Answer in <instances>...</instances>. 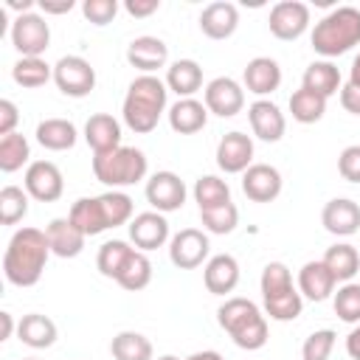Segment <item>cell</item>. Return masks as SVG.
<instances>
[{
  "instance_id": "35",
  "label": "cell",
  "mask_w": 360,
  "mask_h": 360,
  "mask_svg": "<svg viewBox=\"0 0 360 360\" xmlns=\"http://www.w3.org/2000/svg\"><path fill=\"white\" fill-rule=\"evenodd\" d=\"M115 281L124 290H129V292H138V290L149 287V281H152V262H149V256L135 248L129 253V259L124 262V267H121V273H118Z\"/></svg>"
},
{
  "instance_id": "28",
  "label": "cell",
  "mask_w": 360,
  "mask_h": 360,
  "mask_svg": "<svg viewBox=\"0 0 360 360\" xmlns=\"http://www.w3.org/2000/svg\"><path fill=\"white\" fill-rule=\"evenodd\" d=\"M301 87H307V90H312V93H318V96H323L329 101L335 93H340L343 79H340V70H338L335 62L315 59V62L307 65V70L301 76Z\"/></svg>"
},
{
  "instance_id": "38",
  "label": "cell",
  "mask_w": 360,
  "mask_h": 360,
  "mask_svg": "<svg viewBox=\"0 0 360 360\" xmlns=\"http://www.w3.org/2000/svg\"><path fill=\"white\" fill-rule=\"evenodd\" d=\"M135 248L129 245V242H124V239H107L101 248H98V253H96V267H98V273L104 276V278H118V273H121V267H124V262L129 259V253H132Z\"/></svg>"
},
{
  "instance_id": "24",
  "label": "cell",
  "mask_w": 360,
  "mask_h": 360,
  "mask_svg": "<svg viewBox=\"0 0 360 360\" xmlns=\"http://www.w3.org/2000/svg\"><path fill=\"white\" fill-rule=\"evenodd\" d=\"M84 141L93 149V155L118 149L121 146V121L112 118L110 112H93L84 121Z\"/></svg>"
},
{
  "instance_id": "4",
  "label": "cell",
  "mask_w": 360,
  "mask_h": 360,
  "mask_svg": "<svg viewBox=\"0 0 360 360\" xmlns=\"http://www.w3.org/2000/svg\"><path fill=\"white\" fill-rule=\"evenodd\" d=\"M312 51L323 59H335L349 53L354 45H360V8L354 6H338L329 14H323L309 34Z\"/></svg>"
},
{
  "instance_id": "21",
  "label": "cell",
  "mask_w": 360,
  "mask_h": 360,
  "mask_svg": "<svg viewBox=\"0 0 360 360\" xmlns=\"http://www.w3.org/2000/svg\"><path fill=\"white\" fill-rule=\"evenodd\" d=\"M202 284L211 295H228L239 284V262L231 253H217L202 264Z\"/></svg>"
},
{
  "instance_id": "41",
  "label": "cell",
  "mask_w": 360,
  "mask_h": 360,
  "mask_svg": "<svg viewBox=\"0 0 360 360\" xmlns=\"http://www.w3.org/2000/svg\"><path fill=\"white\" fill-rule=\"evenodd\" d=\"M200 222H202L205 233H217V236L233 233L236 225H239V208H236L233 202H222V205H214V208H202V211H200Z\"/></svg>"
},
{
  "instance_id": "32",
  "label": "cell",
  "mask_w": 360,
  "mask_h": 360,
  "mask_svg": "<svg viewBox=\"0 0 360 360\" xmlns=\"http://www.w3.org/2000/svg\"><path fill=\"white\" fill-rule=\"evenodd\" d=\"M110 352L115 360H155L152 340L135 329H124L110 340Z\"/></svg>"
},
{
  "instance_id": "30",
  "label": "cell",
  "mask_w": 360,
  "mask_h": 360,
  "mask_svg": "<svg viewBox=\"0 0 360 360\" xmlns=\"http://www.w3.org/2000/svg\"><path fill=\"white\" fill-rule=\"evenodd\" d=\"M321 262L329 267V273L335 276L338 284L354 281V276H357V270H360V253H357V248L349 245V242H335L332 248H326V253H323Z\"/></svg>"
},
{
  "instance_id": "18",
  "label": "cell",
  "mask_w": 360,
  "mask_h": 360,
  "mask_svg": "<svg viewBox=\"0 0 360 360\" xmlns=\"http://www.w3.org/2000/svg\"><path fill=\"white\" fill-rule=\"evenodd\" d=\"M281 188H284L281 172L270 163H253L242 174V191L253 202H273L281 194Z\"/></svg>"
},
{
  "instance_id": "27",
  "label": "cell",
  "mask_w": 360,
  "mask_h": 360,
  "mask_svg": "<svg viewBox=\"0 0 360 360\" xmlns=\"http://www.w3.org/2000/svg\"><path fill=\"white\" fill-rule=\"evenodd\" d=\"M17 338L28 349H51L59 338L56 323L42 312H28L17 321Z\"/></svg>"
},
{
  "instance_id": "34",
  "label": "cell",
  "mask_w": 360,
  "mask_h": 360,
  "mask_svg": "<svg viewBox=\"0 0 360 360\" xmlns=\"http://www.w3.org/2000/svg\"><path fill=\"white\" fill-rule=\"evenodd\" d=\"M68 217H70V219L84 231V236H98V233L110 231V228H107V219H104V211H101L98 197H79V200L70 205Z\"/></svg>"
},
{
  "instance_id": "48",
  "label": "cell",
  "mask_w": 360,
  "mask_h": 360,
  "mask_svg": "<svg viewBox=\"0 0 360 360\" xmlns=\"http://www.w3.org/2000/svg\"><path fill=\"white\" fill-rule=\"evenodd\" d=\"M17 124H20V110L11 98H0V138L17 132Z\"/></svg>"
},
{
  "instance_id": "40",
  "label": "cell",
  "mask_w": 360,
  "mask_h": 360,
  "mask_svg": "<svg viewBox=\"0 0 360 360\" xmlns=\"http://www.w3.org/2000/svg\"><path fill=\"white\" fill-rule=\"evenodd\" d=\"M98 202H101L107 228L129 225L135 217V205H132V197L127 191H104V194H98Z\"/></svg>"
},
{
  "instance_id": "58",
  "label": "cell",
  "mask_w": 360,
  "mask_h": 360,
  "mask_svg": "<svg viewBox=\"0 0 360 360\" xmlns=\"http://www.w3.org/2000/svg\"><path fill=\"white\" fill-rule=\"evenodd\" d=\"M25 360H37V357H25Z\"/></svg>"
},
{
  "instance_id": "25",
  "label": "cell",
  "mask_w": 360,
  "mask_h": 360,
  "mask_svg": "<svg viewBox=\"0 0 360 360\" xmlns=\"http://www.w3.org/2000/svg\"><path fill=\"white\" fill-rule=\"evenodd\" d=\"M166 118L177 135H194L208 124V107L200 98H177L166 110Z\"/></svg>"
},
{
  "instance_id": "7",
  "label": "cell",
  "mask_w": 360,
  "mask_h": 360,
  "mask_svg": "<svg viewBox=\"0 0 360 360\" xmlns=\"http://www.w3.org/2000/svg\"><path fill=\"white\" fill-rule=\"evenodd\" d=\"M8 34H11V45L20 56H42L51 45V25L37 11L17 14Z\"/></svg>"
},
{
  "instance_id": "20",
  "label": "cell",
  "mask_w": 360,
  "mask_h": 360,
  "mask_svg": "<svg viewBox=\"0 0 360 360\" xmlns=\"http://www.w3.org/2000/svg\"><path fill=\"white\" fill-rule=\"evenodd\" d=\"M321 225L332 236H354L360 231V205L349 197H335L321 211Z\"/></svg>"
},
{
  "instance_id": "23",
  "label": "cell",
  "mask_w": 360,
  "mask_h": 360,
  "mask_svg": "<svg viewBox=\"0 0 360 360\" xmlns=\"http://www.w3.org/2000/svg\"><path fill=\"white\" fill-rule=\"evenodd\" d=\"M298 292L307 298V301H315V304H321V301H326L329 295H335V290H338V281H335V276L329 273V267L318 259V262H307V264H301V270H298Z\"/></svg>"
},
{
  "instance_id": "8",
  "label": "cell",
  "mask_w": 360,
  "mask_h": 360,
  "mask_svg": "<svg viewBox=\"0 0 360 360\" xmlns=\"http://www.w3.org/2000/svg\"><path fill=\"white\" fill-rule=\"evenodd\" d=\"M211 239L200 228H183L169 239V262L177 270H194L205 264L211 256Z\"/></svg>"
},
{
  "instance_id": "13",
  "label": "cell",
  "mask_w": 360,
  "mask_h": 360,
  "mask_svg": "<svg viewBox=\"0 0 360 360\" xmlns=\"http://www.w3.org/2000/svg\"><path fill=\"white\" fill-rule=\"evenodd\" d=\"M217 166L225 174H245L253 166V138L233 129L225 132L217 143Z\"/></svg>"
},
{
  "instance_id": "19",
  "label": "cell",
  "mask_w": 360,
  "mask_h": 360,
  "mask_svg": "<svg viewBox=\"0 0 360 360\" xmlns=\"http://www.w3.org/2000/svg\"><path fill=\"white\" fill-rule=\"evenodd\" d=\"M45 236L51 245V253L59 259H76L84 250V231L70 219V217H56L45 225Z\"/></svg>"
},
{
  "instance_id": "53",
  "label": "cell",
  "mask_w": 360,
  "mask_h": 360,
  "mask_svg": "<svg viewBox=\"0 0 360 360\" xmlns=\"http://www.w3.org/2000/svg\"><path fill=\"white\" fill-rule=\"evenodd\" d=\"M14 329H17V323H14V315L11 312H0V340H8L11 335H14Z\"/></svg>"
},
{
  "instance_id": "57",
  "label": "cell",
  "mask_w": 360,
  "mask_h": 360,
  "mask_svg": "<svg viewBox=\"0 0 360 360\" xmlns=\"http://www.w3.org/2000/svg\"><path fill=\"white\" fill-rule=\"evenodd\" d=\"M155 360H180V357H174V354H160V357H155Z\"/></svg>"
},
{
  "instance_id": "29",
  "label": "cell",
  "mask_w": 360,
  "mask_h": 360,
  "mask_svg": "<svg viewBox=\"0 0 360 360\" xmlns=\"http://www.w3.org/2000/svg\"><path fill=\"white\" fill-rule=\"evenodd\" d=\"M166 87L177 93V98H194V93L202 87V68L194 59H174L166 68Z\"/></svg>"
},
{
  "instance_id": "54",
  "label": "cell",
  "mask_w": 360,
  "mask_h": 360,
  "mask_svg": "<svg viewBox=\"0 0 360 360\" xmlns=\"http://www.w3.org/2000/svg\"><path fill=\"white\" fill-rule=\"evenodd\" d=\"M6 8L17 11V14H28V11H34V0H6Z\"/></svg>"
},
{
  "instance_id": "15",
  "label": "cell",
  "mask_w": 360,
  "mask_h": 360,
  "mask_svg": "<svg viewBox=\"0 0 360 360\" xmlns=\"http://www.w3.org/2000/svg\"><path fill=\"white\" fill-rule=\"evenodd\" d=\"M248 121H250V132L264 143H276L287 132V118L281 107L270 98H256L248 107Z\"/></svg>"
},
{
  "instance_id": "1",
  "label": "cell",
  "mask_w": 360,
  "mask_h": 360,
  "mask_svg": "<svg viewBox=\"0 0 360 360\" xmlns=\"http://www.w3.org/2000/svg\"><path fill=\"white\" fill-rule=\"evenodd\" d=\"M51 256L53 253H51L45 231L31 228V225L17 228L3 253V276L14 287H34L42 278Z\"/></svg>"
},
{
  "instance_id": "5",
  "label": "cell",
  "mask_w": 360,
  "mask_h": 360,
  "mask_svg": "<svg viewBox=\"0 0 360 360\" xmlns=\"http://www.w3.org/2000/svg\"><path fill=\"white\" fill-rule=\"evenodd\" d=\"M149 160L138 146H118L101 155H93V177L107 186L110 191H121L127 186H135L146 180Z\"/></svg>"
},
{
  "instance_id": "33",
  "label": "cell",
  "mask_w": 360,
  "mask_h": 360,
  "mask_svg": "<svg viewBox=\"0 0 360 360\" xmlns=\"http://www.w3.org/2000/svg\"><path fill=\"white\" fill-rule=\"evenodd\" d=\"M11 79L25 90H37L53 79V65H48L42 56H20L11 68Z\"/></svg>"
},
{
  "instance_id": "16",
  "label": "cell",
  "mask_w": 360,
  "mask_h": 360,
  "mask_svg": "<svg viewBox=\"0 0 360 360\" xmlns=\"http://www.w3.org/2000/svg\"><path fill=\"white\" fill-rule=\"evenodd\" d=\"M127 62L135 70H141V76H155L169 62V45L160 37H152V34L135 37L127 45Z\"/></svg>"
},
{
  "instance_id": "22",
  "label": "cell",
  "mask_w": 360,
  "mask_h": 360,
  "mask_svg": "<svg viewBox=\"0 0 360 360\" xmlns=\"http://www.w3.org/2000/svg\"><path fill=\"white\" fill-rule=\"evenodd\" d=\"M236 28H239V8L228 0L208 3L200 14V31L208 39H228L236 34Z\"/></svg>"
},
{
  "instance_id": "11",
  "label": "cell",
  "mask_w": 360,
  "mask_h": 360,
  "mask_svg": "<svg viewBox=\"0 0 360 360\" xmlns=\"http://www.w3.org/2000/svg\"><path fill=\"white\" fill-rule=\"evenodd\" d=\"M309 22H312L309 6L301 3V0H281V3H276L270 8V20H267L270 34L276 39H281V42H292V39L304 37Z\"/></svg>"
},
{
  "instance_id": "44",
  "label": "cell",
  "mask_w": 360,
  "mask_h": 360,
  "mask_svg": "<svg viewBox=\"0 0 360 360\" xmlns=\"http://www.w3.org/2000/svg\"><path fill=\"white\" fill-rule=\"evenodd\" d=\"M259 287H262V298H264V295L290 290V287H295V284H292V273H290V267H287L284 262H267L264 270H262Z\"/></svg>"
},
{
  "instance_id": "47",
  "label": "cell",
  "mask_w": 360,
  "mask_h": 360,
  "mask_svg": "<svg viewBox=\"0 0 360 360\" xmlns=\"http://www.w3.org/2000/svg\"><path fill=\"white\" fill-rule=\"evenodd\" d=\"M338 174L346 183H360V143H352L338 155Z\"/></svg>"
},
{
  "instance_id": "55",
  "label": "cell",
  "mask_w": 360,
  "mask_h": 360,
  "mask_svg": "<svg viewBox=\"0 0 360 360\" xmlns=\"http://www.w3.org/2000/svg\"><path fill=\"white\" fill-rule=\"evenodd\" d=\"M183 360H225V357L219 352H214V349H202V352H194V354H188Z\"/></svg>"
},
{
  "instance_id": "17",
  "label": "cell",
  "mask_w": 360,
  "mask_h": 360,
  "mask_svg": "<svg viewBox=\"0 0 360 360\" xmlns=\"http://www.w3.org/2000/svg\"><path fill=\"white\" fill-rule=\"evenodd\" d=\"M242 87L256 98H267L281 87V65L270 56H253L242 70Z\"/></svg>"
},
{
  "instance_id": "10",
  "label": "cell",
  "mask_w": 360,
  "mask_h": 360,
  "mask_svg": "<svg viewBox=\"0 0 360 360\" xmlns=\"http://www.w3.org/2000/svg\"><path fill=\"white\" fill-rule=\"evenodd\" d=\"M22 188L37 202H56L65 194L62 169L53 160H31L22 177Z\"/></svg>"
},
{
  "instance_id": "2",
  "label": "cell",
  "mask_w": 360,
  "mask_h": 360,
  "mask_svg": "<svg viewBox=\"0 0 360 360\" xmlns=\"http://www.w3.org/2000/svg\"><path fill=\"white\" fill-rule=\"evenodd\" d=\"M166 101H169V87H166L163 79L138 76L127 87V96H124V104H121V118L132 132L146 135L158 127L160 115L169 110Z\"/></svg>"
},
{
  "instance_id": "3",
  "label": "cell",
  "mask_w": 360,
  "mask_h": 360,
  "mask_svg": "<svg viewBox=\"0 0 360 360\" xmlns=\"http://www.w3.org/2000/svg\"><path fill=\"white\" fill-rule=\"evenodd\" d=\"M217 323L228 332V338L245 349V352H256L267 343V315L264 309H259V304H253L250 298H242V295H233V298H225L217 309Z\"/></svg>"
},
{
  "instance_id": "14",
  "label": "cell",
  "mask_w": 360,
  "mask_h": 360,
  "mask_svg": "<svg viewBox=\"0 0 360 360\" xmlns=\"http://www.w3.org/2000/svg\"><path fill=\"white\" fill-rule=\"evenodd\" d=\"M127 228H129V242H132L138 250H143V253L158 250V248H163V245L172 239L169 219H166V214H160V211L135 214Z\"/></svg>"
},
{
  "instance_id": "56",
  "label": "cell",
  "mask_w": 360,
  "mask_h": 360,
  "mask_svg": "<svg viewBox=\"0 0 360 360\" xmlns=\"http://www.w3.org/2000/svg\"><path fill=\"white\" fill-rule=\"evenodd\" d=\"M349 82L360 87V53L352 59V70H349Z\"/></svg>"
},
{
  "instance_id": "46",
  "label": "cell",
  "mask_w": 360,
  "mask_h": 360,
  "mask_svg": "<svg viewBox=\"0 0 360 360\" xmlns=\"http://www.w3.org/2000/svg\"><path fill=\"white\" fill-rule=\"evenodd\" d=\"M82 14L93 25H107L118 14V0H84L82 3Z\"/></svg>"
},
{
  "instance_id": "9",
  "label": "cell",
  "mask_w": 360,
  "mask_h": 360,
  "mask_svg": "<svg viewBox=\"0 0 360 360\" xmlns=\"http://www.w3.org/2000/svg\"><path fill=\"white\" fill-rule=\"evenodd\" d=\"M146 202L152 205V211H160V214H172V211H180L186 197H188V188L183 183V177L177 172H155L149 180H146Z\"/></svg>"
},
{
  "instance_id": "49",
  "label": "cell",
  "mask_w": 360,
  "mask_h": 360,
  "mask_svg": "<svg viewBox=\"0 0 360 360\" xmlns=\"http://www.w3.org/2000/svg\"><path fill=\"white\" fill-rule=\"evenodd\" d=\"M340 104H343L346 112L360 115V87L352 84V82H346V84L340 87Z\"/></svg>"
},
{
  "instance_id": "50",
  "label": "cell",
  "mask_w": 360,
  "mask_h": 360,
  "mask_svg": "<svg viewBox=\"0 0 360 360\" xmlns=\"http://www.w3.org/2000/svg\"><path fill=\"white\" fill-rule=\"evenodd\" d=\"M124 8L129 17H149L160 8V0H127Z\"/></svg>"
},
{
  "instance_id": "45",
  "label": "cell",
  "mask_w": 360,
  "mask_h": 360,
  "mask_svg": "<svg viewBox=\"0 0 360 360\" xmlns=\"http://www.w3.org/2000/svg\"><path fill=\"white\" fill-rule=\"evenodd\" d=\"M335 329H315L307 335L304 346H301V360H329L332 349H335Z\"/></svg>"
},
{
  "instance_id": "37",
  "label": "cell",
  "mask_w": 360,
  "mask_h": 360,
  "mask_svg": "<svg viewBox=\"0 0 360 360\" xmlns=\"http://www.w3.org/2000/svg\"><path fill=\"white\" fill-rule=\"evenodd\" d=\"M28 158H31V143L22 132H11L0 138V172L11 174L20 172L22 166L28 169Z\"/></svg>"
},
{
  "instance_id": "51",
  "label": "cell",
  "mask_w": 360,
  "mask_h": 360,
  "mask_svg": "<svg viewBox=\"0 0 360 360\" xmlns=\"http://www.w3.org/2000/svg\"><path fill=\"white\" fill-rule=\"evenodd\" d=\"M73 0H42L39 3V8H42V14H68V11H73Z\"/></svg>"
},
{
  "instance_id": "12",
  "label": "cell",
  "mask_w": 360,
  "mask_h": 360,
  "mask_svg": "<svg viewBox=\"0 0 360 360\" xmlns=\"http://www.w3.org/2000/svg\"><path fill=\"white\" fill-rule=\"evenodd\" d=\"M202 104L219 118H233L245 110V87L231 76H217L205 84Z\"/></svg>"
},
{
  "instance_id": "52",
  "label": "cell",
  "mask_w": 360,
  "mask_h": 360,
  "mask_svg": "<svg viewBox=\"0 0 360 360\" xmlns=\"http://www.w3.org/2000/svg\"><path fill=\"white\" fill-rule=\"evenodd\" d=\"M346 354L352 360H360V323H354L352 332L346 335Z\"/></svg>"
},
{
  "instance_id": "42",
  "label": "cell",
  "mask_w": 360,
  "mask_h": 360,
  "mask_svg": "<svg viewBox=\"0 0 360 360\" xmlns=\"http://www.w3.org/2000/svg\"><path fill=\"white\" fill-rule=\"evenodd\" d=\"M28 191L20 186H3L0 191V222L3 225H17L28 214Z\"/></svg>"
},
{
  "instance_id": "31",
  "label": "cell",
  "mask_w": 360,
  "mask_h": 360,
  "mask_svg": "<svg viewBox=\"0 0 360 360\" xmlns=\"http://www.w3.org/2000/svg\"><path fill=\"white\" fill-rule=\"evenodd\" d=\"M262 307H264V315H267L270 321L290 323V321H295V318L304 312V295L298 292V287H290V290L264 295V298H262Z\"/></svg>"
},
{
  "instance_id": "43",
  "label": "cell",
  "mask_w": 360,
  "mask_h": 360,
  "mask_svg": "<svg viewBox=\"0 0 360 360\" xmlns=\"http://www.w3.org/2000/svg\"><path fill=\"white\" fill-rule=\"evenodd\" d=\"M332 307H335V315L343 321V323H360V284L357 281H346L335 290L332 295Z\"/></svg>"
},
{
  "instance_id": "26",
  "label": "cell",
  "mask_w": 360,
  "mask_h": 360,
  "mask_svg": "<svg viewBox=\"0 0 360 360\" xmlns=\"http://www.w3.org/2000/svg\"><path fill=\"white\" fill-rule=\"evenodd\" d=\"M37 143L48 152H68L76 146L79 141V129L73 121L68 118H45L37 124V132H34Z\"/></svg>"
},
{
  "instance_id": "36",
  "label": "cell",
  "mask_w": 360,
  "mask_h": 360,
  "mask_svg": "<svg viewBox=\"0 0 360 360\" xmlns=\"http://www.w3.org/2000/svg\"><path fill=\"white\" fill-rule=\"evenodd\" d=\"M326 112V98L307 90V87H298L292 96H290V115L292 121L298 124H318Z\"/></svg>"
},
{
  "instance_id": "39",
  "label": "cell",
  "mask_w": 360,
  "mask_h": 360,
  "mask_svg": "<svg viewBox=\"0 0 360 360\" xmlns=\"http://www.w3.org/2000/svg\"><path fill=\"white\" fill-rule=\"evenodd\" d=\"M191 194H194V202L200 205V211L222 205V202H231V186L222 177H217V174H200L194 180Z\"/></svg>"
},
{
  "instance_id": "6",
  "label": "cell",
  "mask_w": 360,
  "mask_h": 360,
  "mask_svg": "<svg viewBox=\"0 0 360 360\" xmlns=\"http://www.w3.org/2000/svg\"><path fill=\"white\" fill-rule=\"evenodd\" d=\"M53 84L68 98H84L96 87V68L84 56L68 53L53 65Z\"/></svg>"
}]
</instances>
